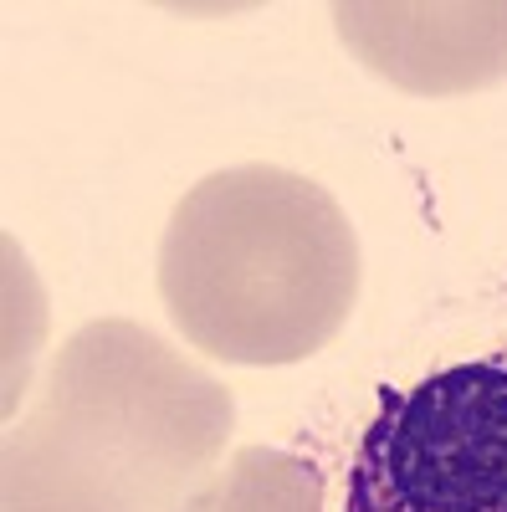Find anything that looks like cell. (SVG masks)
Segmentation results:
<instances>
[{
	"label": "cell",
	"mask_w": 507,
	"mask_h": 512,
	"mask_svg": "<svg viewBox=\"0 0 507 512\" xmlns=\"http://www.w3.org/2000/svg\"><path fill=\"white\" fill-rule=\"evenodd\" d=\"M236 431V405L144 323H82L6 436L0 512H180Z\"/></svg>",
	"instance_id": "cell-1"
},
{
	"label": "cell",
	"mask_w": 507,
	"mask_h": 512,
	"mask_svg": "<svg viewBox=\"0 0 507 512\" xmlns=\"http://www.w3.org/2000/svg\"><path fill=\"white\" fill-rule=\"evenodd\" d=\"M159 297L221 364H298L349 323L359 236L318 180L277 164L205 175L164 226Z\"/></svg>",
	"instance_id": "cell-2"
},
{
	"label": "cell",
	"mask_w": 507,
	"mask_h": 512,
	"mask_svg": "<svg viewBox=\"0 0 507 512\" xmlns=\"http://www.w3.org/2000/svg\"><path fill=\"white\" fill-rule=\"evenodd\" d=\"M344 512H507V354L379 390Z\"/></svg>",
	"instance_id": "cell-3"
},
{
	"label": "cell",
	"mask_w": 507,
	"mask_h": 512,
	"mask_svg": "<svg viewBox=\"0 0 507 512\" xmlns=\"http://www.w3.org/2000/svg\"><path fill=\"white\" fill-rule=\"evenodd\" d=\"M344 47L374 72L420 98L477 93L507 77V0L451 6H333Z\"/></svg>",
	"instance_id": "cell-4"
},
{
	"label": "cell",
	"mask_w": 507,
	"mask_h": 512,
	"mask_svg": "<svg viewBox=\"0 0 507 512\" xmlns=\"http://www.w3.org/2000/svg\"><path fill=\"white\" fill-rule=\"evenodd\" d=\"M180 512H323V472L282 446H241Z\"/></svg>",
	"instance_id": "cell-5"
}]
</instances>
